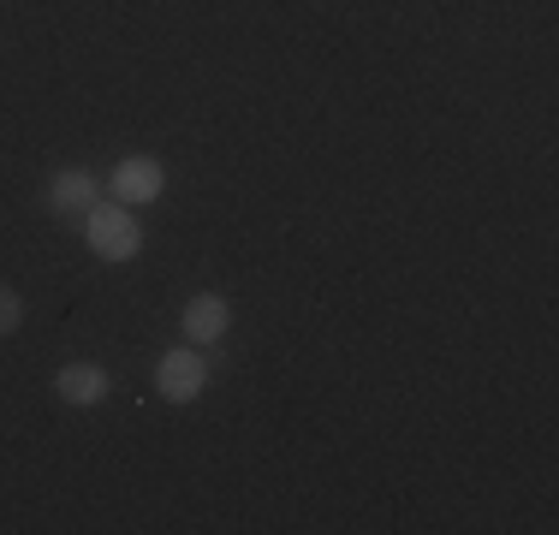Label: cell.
<instances>
[{
  "label": "cell",
  "mask_w": 559,
  "mask_h": 535,
  "mask_svg": "<svg viewBox=\"0 0 559 535\" xmlns=\"http://www.w3.org/2000/svg\"><path fill=\"white\" fill-rule=\"evenodd\" d=\"M84 221H90V250H96L102 262H131L143 250V233H138V221H131L126 203H96Z\"/></svg>",
  "instance_id": "1"
},
{
  "label": "cell",
  "mask_w": 559,
  "mask_h": 535,
  "mask_svg": "<svg viewBox=\"0 0 559 535\" xmlns=\"http://www.w3.org/2000/svg\"><path fill=\"white\" fill-rule=\"evenodd\" d=\"M203 381H209V369H203V357H197L191 345H185V352H167L162 369H155V387H162V399H173V405L197 399V393H203Z\"/></svg>",
  "instance_id": "2"
},
{
  "label": "cell",
  "mask_w": 559,
  "mask_h": 535,
  "mask_svg": "<svg viewBox=\"0 0 559 535\" xmlns=\"http://www.w3.org/2000/svg\"><path fill=\"white\" fill-rule=\"evenodd\" d=\"M162 160H150V155H131V160H119V173H114V197L119 203H155L162 197Z\"/></svg>",
  "instance_id": "3"
},
{
  "label": "cell",
  "mask_w": 559,
  "mask_h": 535,
  "mask_svg": "<svg viewBox=\"0 0 559 535\" xmlns=\"http://www.w3.org/2000/svg\"><path fill=\"white\" fill-rule=\"evenodd\" d=\"M226 321H233V310H226L221 292H203V298L185 304V333H191V340H221Z\"/></svg>",
  "instance_id": "4"
},
{
  "label": "cell",
  "mask_w": 559,
  "mask_h": 535,
  "mask_svg": "<svg viewBox=\"0 0 559 535\" xmlns=\"http://www.w3.org/2000/svg\"><path fill=\"white\" fill-rule=\"evenodd\" d=\"M55 387H60L66 405H96V399L108 393V374H102L96 364H66V369L55 374Z\"/></svg>",
  "instance_id": "5"
},
{
  "label": "cell",
  "mask_w": 559,
  "mask_h": 535,
  "mask_svg": "<svg viewBox=\"0 0 559 535\" xmlns=\"http://www.w3.org/2000/svg\"><path fill=\"white\" fill-rule=\"evenodd\" d=\"M48 203H55L60 214H90L96 209V179H90V173H60L55 185H48Z\"/></svg>",
  "instance_id": "6"
},
{
  "label": "cell",
  "mask_w": 559,
  "mask_h": 535,
  "mask_svg": "<svg viewBox=\"0 0 559 535\" xmlns=\"http://www.w3.org/2000/svg\"><path fill=\"white\" fill-rule=\"evenodd\" d=\"M19 321H24L19 292H12V286H0V340H7V333H19Z\"/></svg>",
  "instance_id": "7"
}]
</instances>
